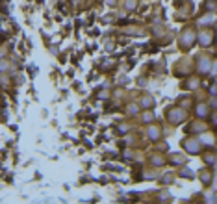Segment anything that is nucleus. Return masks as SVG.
I'll return each instance as SVG.
<instances>
[{"label":"nucleus","instance_id":"1","mask_svg":"<svg viewBox=\"0 0 217 204\" xmlns=\"http://www.w3.org/2000/svg\"><path fill=\"white\" fill-rule=\"evenodd\" d=\"M169 117H171V122L178 124V122H182V119H184V113H182V111H178V110H175V111H171V113H169Z\"/></svg>","mask_w":217,"mask_h":204},{"label":"nucleus","instance_id":"2","mask_svg":"<svg viewBox=\"0 0 217 204\" xmlns=\"http://www.w3.org/2000/svg\"><path fill=\"white\" fill-rule=\"evenodd\" d=\"M184 147H186V148H189V152H191V154H197V152H198V143L197 141H191V139H189V141H184Z\"/></svg>","mask_w":217,"mask_h":204},{"label":"nucleus","instance_id":"3","mask_svg":"<svg viewBox=\"0 0 217 204\" xmlns=\"http://www.w3.org/2000/svg\"><path fill=\"white\" fill-rule=\"evenodd\" d=\"M200 43H202V45H210V43H212V34H210V32L200 34Z\"/></svg>","mask_w":217,"mask_h":204},{"label":"nucleus","instance_id":"4","mask_svg":"<svg viewBox=\"0 0 217 204\" xmlns=\"http://www.w3.org/2000/svg\"><path fill=\"white\" fill-rule=\"evenodd\" d=\"M210 69V63H208V60H200V63H198V71L200 72H206Z\"/></svg>","mask_w":217,"mask_h":204},{"label":"nucleus","instance_id":"5","mask_svg":"<svg viewBox=\"0 0 217 204\" xmlns=\"http://www.w3.org/2000/svg\"><path fill=\"white\" fill-rule=\"evenodd\" d=\"M197 115L198 117H206V115H208V108H206L204 104H200V106L197 108Z\"/></svg>","mask_w":217,"mask_h":204},{"label":"nucleus","instance_id":"6","mask_svg":"<svg viewBox=\"0 0 217 204\" xmlns=\"http://www.w3.org/2000/svg\"><path fill=\"white\" fill-rule=\"evenodd\" d=\"M200 178H202V182H204V184H210V178H212L210 171H204V173H200Z\"/></svg>","mask_w":217,"mask_h":204},{"label":"nucleus","instance_id":"7","mask_svg":"<svg viewBox=\"0 0 217 204\" xmlns=\"http://www.w3.org/2000/svg\"><path fill=\"white\" fill-rule=\"evenodd\" d=\"M141 104H143L145 108H152V104H154V100H152L150 97H145V99L141 100Z\"/></svg>","mask_w":217,"mask_h":204},{"label":"nucleus","instance_id":"8","mask_svg":"<svg viewBox=\"0 0 217 204\" xmlns=\"http://www.w3.org/2000/svg\"><path fill=\"white\" fill-rule=\"evenodd\" d=\"M158 134H160L158 128H150V130H149V136H150V139H158Z\"/></svg>","mask_w":217,"mask_h":204},{"label":"nucleus","instance_id":"9","mask_svg":"<svg viewBox=\"0 0 217 204\" xmlns=\"http://www.w3.org/2000/svg\"><path fill=\"white\" fill-rule=\"evenodd\" d=\"M126 8H128V9H134V8H136L134 0H128V2H126Z\"/></svg>","mask_w":217,"mask_h":204},{"label":"nucleus","instance_id":"10","mask_svg":"<svg viewBox=\"0 0 217 204\" xmlns=\"http://www.w3.org/2000/svg\"><path fill=\"white\" fill-rule=\"evenodd\" d=\"M210 95H217V83H214V85L210 87Z\"/></svg>","mask_w":217,"mask_h":204},{"label":"nucleus","instance_id":"11","mask_svg":"<svg viewBox=\"0 0 217 204\" xmlns=\"http://www.w3.org/2000/svg\"><path fill=\"white\" fill-rule=\"evenodd\" d=\"M204 160H206V163H212V162H214V156H212V154H206V156H204Z\"/></svg>","mask_w":217,"mask_h":204},{"label":"nucleus","instance_id":"12","mask_svg":"<svg viewBox=\"0 0 217 204\" xmlns=\"http://www.w3.org/2000/svg\"><path fill=\"white\" fill-rule=\"evenodd\" d=\"M214 126H217V115L214 117Z\"/></svg>","mask_w":217,"mask_h":204}]
</instances>
